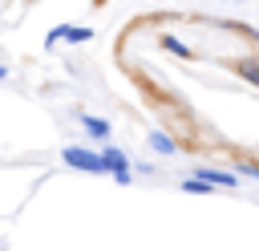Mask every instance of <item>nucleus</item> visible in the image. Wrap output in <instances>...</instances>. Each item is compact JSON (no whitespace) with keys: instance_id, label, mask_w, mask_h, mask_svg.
<instances>
[{"instance_id":"obj_1","label":"nucleus","mask_w":259,"mask_h":251,"mask_svg":"<svg viewBox=\"0 0 259 251\" xmlns=\"http://www.w3.org/2000/svg\"><path fill=\"white\" fill-rule=\"evenodd\" d=\"M61 158H65V166H77V170H85V174H105L101 158H97L93 150H85V146H65Z\"/></svg>"},{"instance_id":"obj_2","label":"nucleus","mask_w":259,"mask_h":251,"mask_svg":"<svg viewBox=\"0 0 259 251\" xmlns=\"http://www.w3.org/2000/svg\"><path fill=\"white\" fill-rule=\"evenodd\" d=\"M97 158H101V166H105V170H109V174H113L117 182H130V170H125V154H121V150L105 146V150H101Z\"/></svg>"},{"instance_id":"obj_3","label":"nucleus","mask_w":259,"mask_h":251,"mask_svg":"<svg viewBox=\"0 0 259 251\" xmlns=\"http://www.w3.org/2000/svg\"><path fill=\"white\" fill-rule=\"evenodd\" d=\"M93 36V28H85V24H57L53 32H49V45H57V40H89Z\"/></svg>"},{"instance_id":"obj_4","label":"nucleus","mask_w":259,"mask_h":251,"mask_svg":"<svg viewBox=\"0 0 259 251\" xmlns=\"http://www.w3.org/2000/svg\"><path fill=\"white\" fill-rule=\"evenodd\" d=\"M194 178H198L202 186H227V190L235 186V174H231V170H210V166H198V170H194Z\"/></svg>"},{"instance_id":"obj_5","label":"nucleus","mask_w":259,"mask_h":251,"mask_svg":"<svg viewBox=\"0 0 259 251\" xmlns=\"http://www.w3.org/2000/svg\"><path fill=\"white\" fill-rule=\"evenodd\" d=\"M81 126H85L89 134H97V138H109V121H105V117H93V113H81Z\"/></svg>"},{"instance_id":"obj_6","label":"nucleus","mask_w":259,"mask_h":251,"mask_svg":"<svg viewBox=\"0 0 259 251\" xmlns=\"http://www.w3.org/2000/svg\"><path fill=\"white\" fill-rule=\"evenodd\" d=\"M162 49H170V53H178V57H194V49H190V45H182L178 36H162Z\"/></svg>"},{"instance_id":"obj_7","label":"nucleus","mask_w":259,"mask_h":251,"mask_svg":"<svg viewBox=\"0 0 259 251\" xmlns=\"http://www.w3.org/2000/svg\"><path fill=\"white\" fill-rule=\"evenodd\" d=\"M150 146H154L158 154H174V138H170V134H150Z\"/></svg>"},{"instance_id":"obj_8","label":"nucleus","mask_w":259,"mask_h":251,"mask_svg":"<svg viewBox=\"0 0 259 251\" xmlns=\"http://www.w3.org/2000/svg\"><path fill=\"white\" fill-rule=\"evenodd\" d=\"M182 190H190V194H206V190H210V186H202V182H198V178H186V182H182Z\"/></svg>"},{"instance_id":"obj_9","label":"nucleus","mask_w":259,"mask_h":251,"mask_svg":"<svg viewBox=\"0 0 259 251\" xmlns=\"http://www.w3.org/2000/svg\"><path fill=\"white\" fill-rule=\"evenodd\" d=\"M239 73H243L247 81H259V73H255V61H243V65H239Z\"/></svg>"},{"instance_id":"obj_10","label":"nucleus","mask_w":259,"mask_h":251,"mask_svg":"<svg viewBox=\"0 0 259 251\" xmlns=\"http://www.w3.org/2000/svg\"><path fill=\"white\" fill-rule=\"evenodd\" d=\"M239 174H247V178H255V174H259V166H255L251 158H243V162H239Z\"/></svg>"},{"instance_id":"obj_11","label":"nucleus","mask_w":259,"mask_h":251,"mask_svg":"<svg viewBox=\"0 0 259 251\" xmlns=\"http://www.w3.org/2000/svg\"><path fill=\"white\" fill-rule=\"evenodd\" d=\"M4 77H8V69H0V81H4Z\"/></svg>"}]
</instances>
